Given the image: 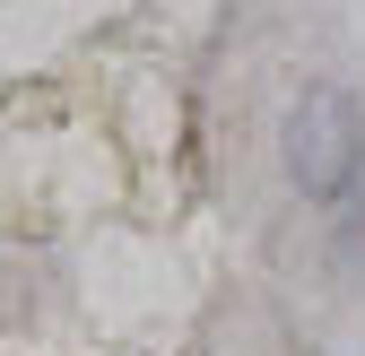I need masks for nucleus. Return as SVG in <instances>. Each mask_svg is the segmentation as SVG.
<instances>
[{
  "label": "nucleus",
  "mask_w": 365,
  "mask_h": 356,
  "mask_svg": "<svg viewBox=\"0 0 365 356\" xmlns=\"http://www.w3.org/2000/svg\"><path fill=\"white\" fill-rule=\"evenodd\" d=\"M365 165V122L356 105L339 96V87H304V96L287 105V174L304 200H339L356 183Z\"/></svg>",
  "instance_id": "obj_1"
}]
</instances>
